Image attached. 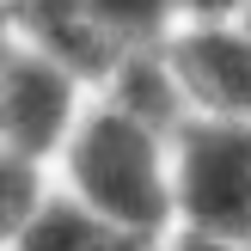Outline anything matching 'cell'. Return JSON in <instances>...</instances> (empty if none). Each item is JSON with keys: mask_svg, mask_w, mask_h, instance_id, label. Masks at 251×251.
Wrapping results in <instances>:
<instances>
[{"mask_svg": "<svg viewBox=\"0 0 251 251\" xmlns=\"http://www.w3.org/2000/svg\"><path fill=\"white\" fill-rule=\"evenodd\" d=\"M68 172H74L80 202H92L104 221H117L135 239L153 233L178 196L166 178V159H159V129L123 117V110H98L92 123H80Z\"/></svg>", "mask_w": 251, "mask_h": 251, "instance_id": "6da1fadb", "label": "cell"}, {"mask_svg": "<svg viewBox=\"0 0 251 251\" xmlns=\"http://www.w3.org/2000/svg\"><path fill=\"white\" fill-rule=\"evenodd\" d=\"M172 190H178V208L190 215V233L251 239V123L239 117L196 123L184 135Z\"/></svg>", "mask_w": 251, "mask_h": 251, "instance_id": "7a4b0ae2", "label": "cell"}, {"mask_svg": "<svg viewBox=\"0 0 251 251\" xmlns=\"http://www.w3.org/2000/svg\"><path fill=\"white\" fill-rule=\"evenodd\" d=\"M74 123V68L37 43H12L6 55V153L43 159Z\"/></svg>", "mask_w": 251, "mask_h": 251, "instance_id": "3957f363", "label": "cell"}, {"mask_svg": "<svg viewBox=\"0 0 251 251\" xmlns=\"http://www.w3.org/2000/svg\"><path fill=\"white\" fill-rule=\"evenodd\" d=\"M184 92L208 110V117H239L251 123V31L227 25H202L172 49Z\"/></svg>", "mask_w": 251, "mask_h": 251, "instance_id": "277c9868", "label": "cell"}, {"mask_svg": "<svg viewBox=\"0 0 251 251\" xmlns=\"http://www.w3.org/2000/svg\"><path fill=\"white\" fill-rule=\"evenodd\" d=\"M19 251H135V233H123L117 221H104L92 202H55L49 196L19 233Z\"/></svg>", "mask_w": 251, "mask_h": 251, "instance_id": "5b68a950", "label": "cell"}, {"mask_svg": "<svg viewBox=\"0 0 251 251\" xmlns=\"http://www.w3.org/2000/svg\"><path fill=\"white\" fill-rule=\"evenodd\" d=\"M110 86H117V98H110V110H123V117L147 123V129H166L172 117H178V104L190 92H184L178 68H172V55H123L117 68H110Z\"/></svg>", "mask_w": 251, "mask_h": 251, "instance_id": "8992f818", "label": "cell"}, {"mask_svg": "<svg viewBox=\"0 0 251 251\" xmlns=\"http://www.w3.org/2000/svg\"><path fill=\"white\" fill-rule=\"evenodd\" d=\"M178 6H184V0H86V12L98 19V31H104L117 49H123V43H141V37H153Z\"/></svg>", "mask_w": 251, "mask_h": 251, "instance_id": "52a82bcc", "label": "cell"}, {"mask_svg": "<svg viewBox=\"0 0 251 251\" xmlns=\"http://www.w3.org/2000/svg\"><path fill=\"white\" fill-rule=\"evenodd\" d=\"M49 196L37 190V159H25V153H6V227L19 233L25 221L43 208Z\"/></svg>", "mask_w": 251, "mask_h": 251, "instance_id": "ba28073f", "label": "cell"}, {"mask_svg": "<svg viewBox=\"0 0 251 251\" xmlns=\"http://www.w3.org/2000/svg\"><path fill=\"white\" fill-rule=\"evenodd\" d=\"M239 6H251V0H184V12H196V19H208V25H221L227 12H239Z\"/></svg>", "mask_w": 251, "mask_h": 251, "instance_id": "9c48e42d", "label": "cell"}, {"mask_svg": "<svg viewBox=\"0 0 251 251\" xmlns=\"http://www.w3.org/2000/svg\"><path fill=\"white\" fill-rule=\"evenodd\" d=\"M172 251H239V245H233V239H215V233H184Z\"/></svg>", "mask_w": 251, "mask_h": 251, "instance_id": "30bf717a", "label": "cell"}, {"mask_svg": "<svg viewBox=\"0 0 251 251\" xmlns=\"http://www.w3.org/2000/svg\"><path fill=\"white\" fill-rule=\"evenodd\" d=\"M245 12H251V6H245ZM245 31H251V19H245Z\"/></svg>", "mask_w": 251, "mask_h": 251, "instance_id": "8fae6325", "label": "cell"}]
</instances>
